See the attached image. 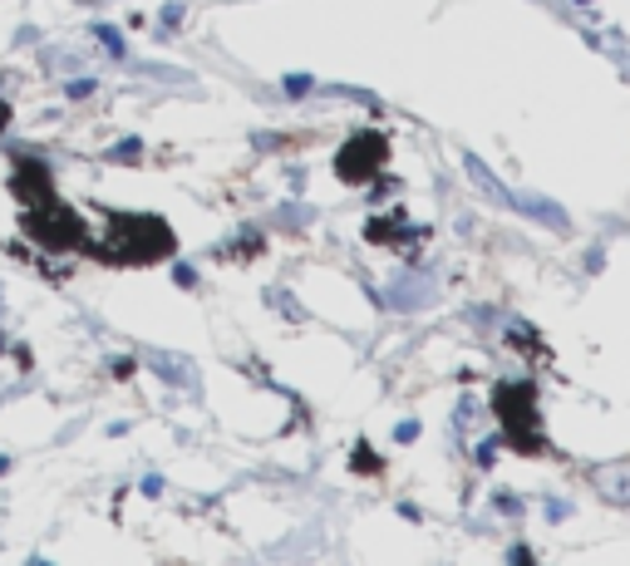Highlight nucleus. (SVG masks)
<instances>
[{"label":"nucleus","instance_id":"obj_11","mask_svg":"<svg viewBox=\"0 0 630 566\" xmlns=\"http://www.w3.org/2000/svg\"><path fill=\"white\" fill-rule=\"evenodd\" d=\"M99 40L113 50V55H123V35H119V30H113V25H99Z\"/></svg>","mask_w":630,"mask_h":566},{"label":"nucleus","instance_id":"obj_7","mask_svg":"<svg viewBox=\"0 0 630 566\" xmlns=\"http://www.w3.org/2000/svg\"><path fill=\"white\" fill-rule=\"evenodd\" d=\"M596 483H601L606 498L616 502H630V474H596Z\"/></svg>","mask_w":630,"mask_h":566},{"label":"nucleus","instance_id":"obj_15","mask_svg":"<svg viewBox=\"0 0 630 566\" xmlns=\"http://www.w3.org/2000/svg\"><path fill=\"white\" fill-rule=\"evenodd\" d=\"M89 94H94L89 79H75V84H69V99H89Z\"/></svg>","mask_w":630,"mask_h":566},{"label":"nucleus","instance_id":"obj_1","mask_svg":"<svg viewBox=\"0 0 630 566\" xmlns=\"http://www.w3.org/2000/svg\"><path fill=\"white\" fill-rule=\"evenodd\" d=\"M104 257L113 261H158L173 251V232L158 217H133V213H109V237H104Z\"/></svg>","mask_w":630,"mask_h":566},{"label":"nucleus","instance_id":"obj_17","mask_svg":"<svg viewBox=\"0 0 630 566\" xmlns=\"http://www.w3.org/2000/svg\"><path fill=\"white\" fill-rule=\"evenodd\" d=\"M6 129H10V104L0 99V133H6Z\"/></svg>","mask_w":630,"mask_h":566},{"label":"nucleus","instance_id":"obj_3","mask_svg":"<svg viewBox=\"0 0 630 566\" xmlns=\"http://www.w3.org/2000/svg\"><path fill=\"white\" fill-rule=\"evenodd\" d=\"M20 227H25V232L35 237L40 247H50V251H65V247H79V242H84V222H79L75 213H69L65 203H55V197H45V203L25 207Z\"/></svg>","mask_w":630,"mask_h":566},{"label":"nucleus","instance_id":"obj_8","mask_svg":"<svg viewBox=\"0 0 630 566\" xmlns=\"http://www.w3.org/2000/svg\"><path fill=\"white\" fill-rule=\"evenodd\" d=\"M522 207H528L532 217H542V222H547V227H566V217L556 213V207L547 203V197H522Z\"/></svg>","mask_w":630,"mask_h":566},{"label":"nucleus","instance_id":"obj_2","mask_svg":"<svg viewBox=\"0 0 630 566\" xmlns=\"http://www.w3.org/2000/svg\"><path fill=\"white\" fill-rule=\"evenodd\" d=\"M492 409L502 418V434L522 448V454H542V434H537V390L528 380L518 384H498L492 394Z\"/></svg>","mask_w":630,"mask_h":566},{"label":"nucleus","instance_id":"obj_9","mask_svg":"<svg viewBox=\"0 0 630 566\" xmlns=\"http://www.w3.org/2000/svg\"><path fill=\"white\" fill-rule=\"evenodd\" d=\"M109 159H113V163H139V159H143V143H139V139H123L119 149L109 153Z\"/></svg>","mask_w":630,"mask_h":566},{"label":"nucleus","instance_id":"obj_4","mask_svg":"<svg viewBox=\"0 0 630 566\" xmlns=\"http://www.w3.org/2000/svg\"><path fill=\"white\" fill-rule=\"evenodd\" d=\"M380 163H384V139L380 133H355V139L335 153V173H340L345 183H370V177L380 173Z\"/></svg>","mask_w":630,"mask_h":566},{"label":"nucleus","instance_id":"obj_6","mask_svg":"<svg viewBox=\"0 0 630 566\" xmlns=\"http://www.w3.org/2000/svg\"><path fill=\"white\" fill-rule=\"evenodd\" d=\"M428 301H434V291H428V281H424V276H399V281H394L390 306L409 311V306H428Z\"/></svg>","mask_w":630,"mask_h":566},{"label":"nucleus","instance_id":"obj_13","mask_svg":"<svg viewBox=\"0 0 630 566\" xmlns=\"http://www.w3.org/2000/svg\"><path fill=\"white\" fill-rule=\"evenodd\" d=\"M311 84H315L311 75H286V94H306Z\"/></svg>","mask_w":630,"mask_h":566},{"label":"nucleus","instance_id":"obj_18","mask_svg":"<svg viewBox=\"0 0 630 566\" xmlns=\"http://www.w3.org/2000/svg\"><path fill=\"white\" fill-rule=\"evenodd\" d=\"M582 6H586V0H582Z\"/></svg>","mask_w":630,"mask_h":566},{"label":"nucleus","instance_id":"obj_12","mask_svg":"<svg viewBox=\"0 0 630 566\" xmlns=\"http://www.w3.org/2000/svg\"><path fill=\"white\" fill-rule=\"evenodd\" d=\"M394 438H399V444H414V438H419V424H414V418H404V424L394 428Z\"/></svg>","mask_w":630,"mask_h":566},{"label":"nucleus","instance_id":"obj_16","mask_svg":"<svg viewBox=\"0 0 630 566\" xmlns=\"http://www.w3.org/2000/svg\"><path fill=\"white\" fill-rule=\"evenodd\" d=\"M492 454H498V444H492V438H488V444H478V464H482V468L492 464Z\"/></svg>","mask_w":630,"mask_h":566},{"label":"nucleus","instance_id":"obj_5","mask_svg":"<svg viewBox=\"0 0 630 566\" xmlns=\"http://www.w3.org/2000/svg\"><path fill=\"white\" fill-rule=\"evenodd\" d=\"M10 187H15V197L25 207L45 203V197H55V187H50V167L40 159H20L15 163V177H10Z\"/></svg>","mask_w":630,"mask_h":566},{"label":"nucleus","instance_id":"obj_10","mask_svg":"<svg viewBox=\"0 0 630 566\" xmlns=\"http://www.w3.org/2000/svg\"><path fill=\"white\" fill-rule=\"evenodd\" d=\"M355 474H380V458L370 454V444H360V454H355Z\"/></svg>","mask_w":630,"mask_h":566},{"label":"nucleus","instance_id":"obj_14","mask_svg":"<svg viewBox=\"0 0 630 566\" xmlns=\"http://www.w3.org/2000/svg\"><path fill=\"white\" fill-rule=\"evenodd\" d=\"M173 281L177 286H197V271L193 266H173Z\"/></svg>","mask_w":630,"mask_h":566}]
</instances>
